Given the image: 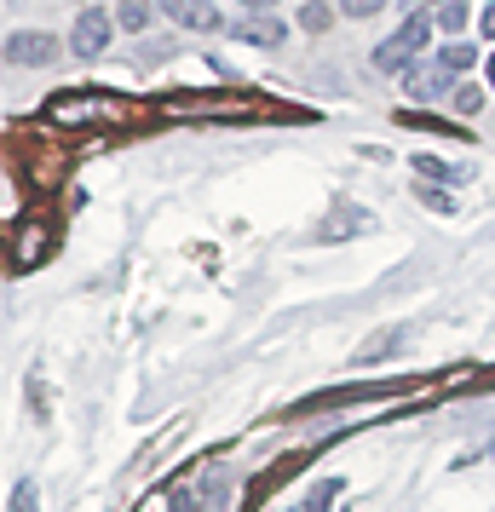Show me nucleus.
<instances>
[{"mask_svg":"<svg viewBox=\"0 0 495 512\" xmlns=\"http://www.w3.org/2000/svg\"><path fill=\"white\" fill-rule=\"evenodd\" d=\"M167 110H173V116H213V121L248 116V104H242V98H173Z\"/></svg>","mask_w":495,"mask_h":512,"instance_id":"nucleus-9","label":"nucleus"},{"mask_svg":"<svg viewBox=\"0 0 495 512\" xmlns=\"http://www.w3.org/2000/svg\"><path fill=\"white\" fill-rule=\"evenodd\" d=\"M403 75H409V98H415V104H438V98L455 93V81H449L444 64H409Z\"/></svg>","mask_w":495,"mask_h":512,"instance_id":"nucleus-6","label":"nucleus"},{"mask_svg":"<svg viewBox=\"0 0 495 512\" xmlns=\"http://www.w3.org/2000/svg\"><path fill=\"white\" fill-rule=\"evenodd\" d=\"M150 18H156L150 0H121L116 6V29H150Z\"/></svg>","mask_w":495,"mask_h":512,"instance_id":"nucleus-13","label":"nucleus"},{"mask_svg":"<svg viewBox=\"0 0 495 512\" xmlns=\"http://www.w3.org/2000/svg\"><path fill=\"white\" fill-rule=\"evenodd\" d=\"M334 495H340V478H323V484L306 495V507L300 512H334Z\"/></svg>","mask_w":495,"mask_h":512,"instance_id":"nucleus-17","label":"nucleus"},{"mask_svg":"<svg viewBox=\"0 0 495 512\" xmlns=\"http://www.w3.org/2000/svg\"><path fill=\"white\" fill-rule=\"evenodd\" d=\"M52 248V225L35 213V219H24V236H18V271H35L41 259H47Z\"/></svg>","mask_w":495,"mask_h":512,"instance_id":"nucleus-8","label":"nucleus"},{"mask_svg":"<svg viewBox=\"0 0 495 512\" xmlns=\"http://www.w3.org/2000/svg\"><path fill=\"white\" fill-rule=\"evenodd\" d=\"M127 98H110V93H58L47 104V121H64V127H104V121H127Z\"/></svg>","mask_w":495,"mask_h":512,"instance_id":"nucleus-1","label":"nucleus"},{"mask_svg":"<svg viewBox=\"0 0 495 512\" xmlns=\"http://www.w3.org/2000/svg\"><path fill=\"white\" fill-rule=\"evenodd\" d=\"M461 24H467V6H461V0H449V6H438V29H444V35H455Z\"/></svg>","mask_w":495,"mask_h":512,"instance_id":"nucleus-18","label":"nucleus"},{"mask_svg":"<svg viewBox=\"0 0 495 512\" xmlns=\"http://www.w3.org/2000/svg\"><path fill=\"white\" fill-rule=\"evenodd\" d=\"M409 58H415V52L392 35V41H380V47H375V70L380 75H403V70H409Z\"/></svg>","mask_w":495,"mask_h":512,"instance_id":"nucleus-12","label":"nucleus"},{"mask_svg":"<svg viewBox=\"0 0 495 512\" xmlns=\"http://www.w3.org/2000/svg\"><path fill=\"white\" fill-rule=\"evenodd\" d=\"M478 29H484V35H490V41H495V0H490V6H484V12H478Z\"/></svg>","mask_w":495,"mask_h":512,"instance_id":"nucleus-23","label":"nucleus"},{"mask_svg":"<svg viewBox=\"0 0 495 512\" xmlns=\"http://www.w3.org/2000/svg\"><path fill=\"white\" fill-rule=\"evenodd\" d=\"M58 52H64V41H58L52 29H18V35H6L0 58H6L12 70H47Z\"/></svg>","mask_w":495,"mask_h":512,"instance_id":"nucleus-2","label":"nucleus"},{"mask_svg":"<svg viewBox=\"0 0 495 512\" xmlns=\"http://www.w3.org/2000/svg\"><path fill=\"white\" fill-rule=\"evenodd\" d=\"M421 202L426 208H438V213H455V202H449L444 190H432V185H421Z\"/></svg>","mask_w":495,"mask_h":512,"instance_id":"nucleus-22","label":"nucleus"},{"mask_svg":"<svg viewBox=\"0 0 495 512\" xmlns=\"http://www.w3.org/2000/svg\"><path fill=\"white\" fill-rule=\"evenodd\" d=\"M449 104H455L461 116H478V110H484V87H478V81H461V87L449 93Z\"/></svg>","mask_w":495,"mask_h":512,"instance_id":"nucleus-15","label":"nucleus"},{"mask_svg":"<svg viewBox=\"0 0 495 512\" xmlns=\"http://www.w3.org/2000/svg\"><path fill=\"white\" fill-rule=\"evenodd\" d=\"M409 6H415V12H432V6H449V0H409Z\"/></svg>","mask_w":495,"mask_h":512,"instance_id":"nucleus-25","label":"nucleus"},{"mask_svg":"<svg viewBox=\"0 0 495 512\" xmlns=\"http://www.w3.org/2000/svg\"><path fill=\"white\" fill-rule=\"evenodd\" d=\"M110 35H116V18H110L104 6H87V12L75 18V29H70V52L81 58V64H93V58L110 52Z\"/></svg>","mask_w":495,"mask_h":512,"instance_id":"nucleus-3","label":"nucleus"},{"mask_svg":"<svg viewBox=\"0 0 495 512\" xmlns=\"http://www.w3.org/2000/svg\"><path fill=\"white\" fill-rule=\"evenodd\" d=\"M340 12L346 18H375V12H386V0H340Z\"/></svg>","mask_w":495,"mask_h":512,"instance_id":"nucleus-20","label":"nucleus"},{"mask_svg":"<svg viewBox=\"0 0 495 512\" xmlns=\"http://www.w3.org/2000/svg\"><path fill=\"white\" fill-rule=\"evenodd\" d=\"M363 231H375V219H369V208H352V202H346V208H334V225H323V236H363Z\"/></svg>","mask_w":495,"mask_h":512,"instance_id":"nucleus-11","label":"nucleus"},{"mask_svg":"<svg viewBox=\"0 0 495 512\" xmlns=\"http://www.w3.org/2000/svg\"><path fill=\"white\" fill-rule=\"evenodd\" d=\"M156 6H162L179 29H190V35H219V29H225V18H219L213 0H156Z\"/></svg>","mask_w":495,"mask_h":512,"instance_id":"nucleus-4","label":"nucleus"},{"mask_svg":"<svg viewBox=\"0 0 495 512\" xmlns=\"http://www.w3.org/2000/svg\"><path fill=\"white\" fill-rule=\"evenodd\" d=\"M490 455H495V443H490Z\"/></svg>","mask_w":495,"mask_h":512,"instance_id":"nucleus-27","label":"nucleus"},{"mask_svg":"<svg viewBox=\"0 0 495 512\" xmlns=\"http://www.w3.org/2000/svg\"><path fill=\"white\" fill-rule=\"evenodd\" d=\"M219 484H202V478H185V484H173V495H167V512H219Z\"/></svg>","mask_w":495,"mask_h":512,"instance_id":"nucleus-7","label":"nucleus"},{"mask_svg":"<svg viewBox=\"0 0 495 512\" xmlns=\"http://www.w3.org/2000/svg\"><path fill=\"white\" fill-rule=\"evenodd\" d=\"M409 334H415L409 323H403V328H386V334H375V340H363V346H357L352 363H357V369H369V363H386V357H392V351H398Z\"/></svg>","mask_w":495,"mask_h":512,"instance_id":"nucleus-10","label":"nucleus"},{"mask_svg":"<svg viewBox=\"0 0 495 512\" xmlns=\"http://www.w3.org/2000/svg\"><path fill=\"white\" fill-rule=\"evenodd\" d=\"M484 75H490V87H495V52H490V64H484Z\"/></svg>","mask_w":495,"mask_h":512,"instance_id":"nucleus-26","label":"nucleus"},{"mask_svg":"<svg viewBox=\"0 0 495 512\" xmlns=\"http://www.w3.org/2000/svg\"><path fill=\"white\" fill-rule=\"evenodd\" d=\"M334 24V12L323 6V0H311L306 12H300V29H329Z\"/></svg>","mask_w":495,"mask_h":512,"instance_id":"nucleus-19","label":"nucleus"},{"mask_svg":"<svg viewBox=\"0 0 495 512\" xmlns=\"http://www.w3.org/2000/svg\"><path fill=\"white\" fill-rule=\"evenodd\" d=\"M415 173H426V185H461V179H467L461 167L438 162V156H421V162H415Z\"/></svg>","mask_w":495,"mask_h":512,"instance_id":"nucleus-14","label":"nucleus"},{"mask_svg":"<svg viewBox=\"0 0 495 512\" xmlns=\"http://www.w3.org/2000/svg\"><path fill=\"white\" fill-rule=\"evenodd\" d=\"M242 6H248V12H271V6H277V0H242Z\"/></svg>","mask_w":495,"mask_h":512,"instance_id":"nucleus-24","label":"nucleus"},{"mask_svg":"<svg viewBox=\"0 0 495 512\" xmlns=\"http://www.w3.org/2000/svg\"><path fill=\"white\" fill-rule=\"evenodd\" d=\"M438 64H444L449 75H455V70H472V64H478V47H467V41H455V47H444V52H438Z\"/></svg>","mask_w":495,"mask_h":512,"instance_id":"nucleus-16","label":"nucleus"},{"mask_svg":"<svg viewBox=\"0 0 495 512\" xmlns=\"http://www.w3.org/2000/svg\"><path fill=\"white\" fill-rule=\"evenodd\" d=\"M6 512H35V484H29V478L12 489V507H6Z\"/></svg>","mask_w":495,"mask_h":512,"instance_id":"nucleus-21","label":"nucleus"},{"mask_svg":"<svg viewBox=\"0 0 495 512\" xmlns=\"http://www.w3.org/2000/svg\"><path fill=\"white\" fill-rule=\"evenodd\" d=\"M231 35L236 41H248V47H283V35H288V24L283 18H271V12H242V18H236L231 24Z\"/></svg>","mask_w":495,"mask_h":512,"instance_id":"nucleus-5","label":"nucleus"}]
</instances>
